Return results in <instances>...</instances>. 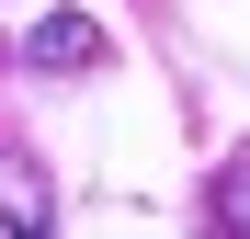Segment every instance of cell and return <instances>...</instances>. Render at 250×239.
I'll return each instance as SVG.
<instances>
[{
	"label": "cell",
	"instance_id": "6da1fadb",
	"mask_svg": "<svg viewBox=\"0 0 250 239\" xmlns=\"http://www.w3.org/2000/svg\"><path fill=\"white\" fill-rule=\"evenodd\" d=\"M23 68H57V80L103 68V23H91V12H46V23L23 34Z\"/></svg>",
	"mask_w": 250,
	"mask_h": 239
},
{
	"label": "cell",
	"instance_id": "7a4b0ae2",
	"mask_svg": "<svg viewBox=\"0 0 250 239\" xmlns=\"http://www.w3.org/2000/svg\"><path fill=\"white\" fill-rule=\"evenodd\" d=\"M0 239H46V171H34V148H0Z\"/></svg>",
	"mask_w": 250,
	"mask_h": 239
},
{
	"label": "cell",
	"instance_id": "3957f363",
	"mask_svg": "<svg viewBox=\"0 0 250 239\" xmlns=\"http://www.w3.org/2000/svg\"><path fill=\"white\" fill-rule=\"evenodd\" d=\"M205 228H216V239H250V148L216 159V182H205Z\"/></svg>",
	"mask_w": 250,
	"mask_h": 239
}]
</instances>
